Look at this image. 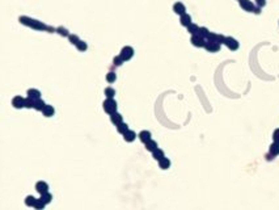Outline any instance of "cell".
Listing matches in <instances>:
<instances>
[{
  "label": "cell",
  "mask_w": 279,
  "mask_h": 210,
  "mask_svg": "<svg viewBox=\"0 0 279 210\" xmlns=\"http://www.w3.org/2000/svg\"><path fill=\"white\" fill-rule=\"evenodd\" d=\"M34 104H35V100L32 99V97L28 96V99H25V106L26 108H34Z\"/></svg>",
  "instance_id": "obj_31"
},
{
  "label": "cell",
  "mask_w": 279,
  "mask_h": 210,
  "mask_svg": "<svg viewBox=\"0 0 279 210\" xmlns=\"http://www.w3.org/2000/svg\"><path fill=\"white\" fill-rule=\"evenodd\" d=\"M106 80H108V83H114L117 80V75L114 72H108L106 74Z\"/></svg>",
  "instance_id": "obj_32"
},
{
  "label": "cell",
  "mask_w": 279,
  "mask_h": 210,
  "mask_svg": "<svg viewBox=\"0 0 279 210\" xmlns=\"http://www.w3.org/2000/svg\"><path fill=\"white\" fill-rule=\"evenodd\" d=\"M192 44L193 46H195V48H204V45H206V38H203L202 36H199V34H194L192 36Z\"/></svg>",
  "instance_id": "obj_5"
},
{
  "label": "cell",
  "mask_w": 279,
  "mask_h": 210,
  "mask_svg": "<svg viewBox=\"0 0 279 210\" xmlns=\"http://www.w3.org/2000/svg\"><path fill=\"white\" fill-rule=\"evenodd\" d=\"M76 48H77V50L79 51H85L87 49H88V45H87V42L85 41H79L77 44H76Z\"/></svg>",
  "instance_id": "obj_28"
},
{
  "label": "cell",
  "mask_w": 279,
  "mask_h": 210,
  "mask_svg": "<svg viewBox=\"0 0 279 210\" xmlns=\"http://www.w3.org/2000/svg\"><path fill=\"white\" fill-rule=\"evenodd\" d=\"M28 96L32 97V99H34V100H37V99H39V97H41V92L38 90H34V88H30V90H28Z\"/></svg>",
  "instance_id": "obj_18"
},
{
  "label": "cell",
  "mask_w": 279,
  "mask_h": 210,
  "mask_svg": "<svg viewBox=\"0 0 279 210\" xmlns=\"http://www.w3.org/2000/svg\"><path fill=\"white\" fill-rule=\"evenodd\" d=\"M204 49H206L208 53H216V51L220 50V44L214 41H206V45H204Z\"/></svg>",
  "instance_id": "obj_7"
},
{
  "label": "cell",
  "mask_w": 279,
  "mask_h": 210,
  "mask_svg": "<svg viewBox=\"0 0 279 210\" xmlns=\"http://www.w3.org/2000/svg\"><path fill=\"white\" fill-rule=\"evenodd\" d=\"M110 121L113 122L115 126H117L118 124L122 122V116H121L119 113H117V112H114L113 114H110Z\"/></svg>",
  "instance_id": "obj_17"
},
{
  "label": "cell",
  "mask_w": 279,
  "mask_h": 210,
  "mask_svg": "<svg viewBox=\"0 0 279 210\" xmlns=\"http://www.w3.org/2000/svg\"><path fill=\"white\" fill-rule=\"evenodd\" d=\"M224 45L228 48L229 50L232 51H235L240 48V44H239V41H237L236 38H233V37H225V41H224Z\"/></svg>",
  "instance_id": "obj_4"
},
{
  "label": "cell",
  "mask_w": 279,
  "mask_h": 210,
  "mask_svg": "<svg viewBox=\"0 0 279 210\" xmlns=\"http://www.w3.org/2000/svg\"><path fill=\"white\" fill-rule=\"evenodd\" d=\"M104 110L109 114H113L114 112H117V102L113 99H108L104 101Z\"/></svg>",
  "instance_id": "obj_3"
},
{
  "label": "cell",
  "mask_w": 279,
  "mask_h": 210,
  "mask_svg": "<svg viewBox=\"0 0 279 210\" xmlns=\"http://www.w3.org/2000/svg\"><path fill=\"white\" fill-rule=\"evenodd\" d=\"M45 205H46V204L42 201V200L39 198V200H37V201H35V204H34V208H35V209H38V210H42V209L45 208Z\"/></svg>",
  "instance_id": "obj_34"
},
{
  "label": "cell",
  "mask_w": 279,
  "mask_h": 210,
  "mask_svg": "<svg viewBox=\"0 0 279 210\" xmlns=\"http://www.w3.org/2000/svg\"><path fill=\"white\" fill-rule=\"evenodd\" d=\"M35 190L39 194H42L45 192H49V185H47V183H46V181H42V180L38 181V183L35 184Z\"/></svg>",
  "instance_id": "obj_11"
},
{
  "label": "cell",
  "mask_w": 279,
  "mask_h": 210,
  "mask_svg": "<svg viewBox=\"0 0 279 210\" xmlns=\"http://www.w3.org/2000/svg\"><path fill=\"white\" fill-rule=\"evenodd\" d=\"M180 22H181V25H182V26L188 28L190 24H192V16L188 15V13H185V15L180 16Z\"/></svg>",
  "instance_id": "obj_12"
},
{
  "label": "cell",
  "mask_w": 279,
  "mask_h": 210,
  "mask_svg": "<svg viewBox=\"0 0 279 210\" xmlns=\"http://www.w3.org/2000/svg\"><path fill=\"white\" fill-rule=\"evenodd\" d=\"M139 139H140L143 143H147L151 139V132H148V130H143V132H140V133H139Z\"/></svg>",
  "instance_id": "obj_14"
},
{
  "label": "cell",
  "mask_w": 279,
  "mask_h": 210,
  "mask_svg": "<svg viewBox=\"0 0 279 210\" xmlns=\"http://www.w3.org/2000/svg\"><path fill=\"white\" fill-rule=\"evenodd\" d=\"M41 200H42V201H43L46 205H47V204L51 202V200H53V196H51L49 192H45V193L41 194Z\"/></svg>",
  "instance_id": "obj_24"
},
{
  "label": "cell",
  "mask_w": 279,
  "mask_h": 210,
  "mask_svg": "<svg viewBox=\"0 0 279 210\" xmlns=\"http://www.w3.org/2000/svg\"><path fill=\"white\" fill-rule=\"evenodd\" d=\"M115 95V91L113 90L111 87H108V88H105V96L108 97V99H113Z\"/></svg>",
  "instance_id": "obj_30"
},
{
  "label": "cell",
  "mask_w": 279,
  "mask_h": 210,
  "mask_svg": "<svg viewBox=\"0 0 279 210\" xmlns=\"http://www.w3.org/2000/svg\"><path fill=\"white\" fill-rule=\"evenodd\" d=\"M255 3H257V6L261 7V8L266 6V0H255Z\"/></svg>",
  "instance_id": "obj_37"
},
{
  "label": "cell",
  "mask_w": 279,
  "mask_h": 210,
  "mask_svg": "<svg viewBox=\"0 0 279 210\" xmlns=\"http://www.w3.org/2000/svg\"><path fill=\"white\" fill-rule=\"evenodd\" d=\"M269 152H270L271 156L279 155V142H273L270 148H269Z\"/></svg>",
  "instance_id": "obj_15"
},
{
  "label": "cell",
  "mask_w": 279,
  "mask_h": 210,
  "mask_svg": "<svg viewBox=\"0 0 279 210\" xmlns=\"http://www.w3.org/2000/svg\"><path fill=\"white\" fill-rule=\"evenodd\" d=\"M37 200L33 197V196H26V198H25V205L26 206H34V204H35Z\"/></svg>",
  "instance_id": "obj_27"
},
{
  "label": "cell",
  "mask_w": 279,
  "mask_h": 210,
  "mask_svg": "<svg viewBox=\"0 0 279 210\" xmlns=\"http://www.w3.org/2000/svg\"><path fill=\"white\" fill-rule=\"evenodd\" d=\"M117 130H118V133H121V134H125L128 130V126H127V124H123V122H121V124H118L117 125Z\"/></svg>",
  "instance_id": "obj_26"
},
{
  "label": "cell",
  "mask_w": 279,
  "mask_h": 210,
  "mask_svg": "<svg viewBox=\"0 0 279 210\" xmlns=\"http://www.w3.org/2000/svg\"><path fill=\"white\" fill-rule=\"evenodd\" d=\"M173 11L176 15H178V16H182L186 13V7H185V4L184 3H181V2H177V3H174L173 4Z\"/></svg>",
  "instance_id": "obj_8"
},
{
  "label": "cell",
  "mask_w": 279,
  "mask_h": 210,
  "mask_svg": "<svg viewBox=\"0 0 279 210\" xmlns=\"http://www.w3.org/2000/svg\"><path fill=\"white\" fill-rule=\"evenodd\" d=\"M159 166H160L161 170H168V168L170 167V160L168 159V158L164 156L161 160H159Z\"/></svg>",
  "instance_id": "obj_19"
},
{
  "label": "cell",
  "mask_w": 279,
  "mask_h": 210,
  "mask_svg": "<svg viewBox=\"0 0 279 210\" xmlns=\"http://www.w3.org/2000/svg\"><path fill=\"white\" fill-rule=\"evenodd\" d=\"M68 40H69V42H71L72 45H76L77 42L80 41V38H79L76 34H69V36H68Z\"/></svg>",
  "instance_id": "obj_33"
},
{
  "label": "cell",
  "mask_w": 279,
  "mask_h": 210,
  "mask_svg": "<svg viewBox=\"0 0 279 210\" xmlns=\"http://www.w3.org/2000/svg\"><path fill=\"white\" fill-rule=\"evenodd\" d=\"M237 2L240 3L241 8L246 12H252V13H255V15H259V13H261V7L254 6L250 0H237Z\"/></svg>",
  "instance_id": "obj_2"
},
{
  "label": "cell",
  "mask_w": 279,
  "mask_h": 210,
  "mask_svg": "<svg viewBox=\"0 0 279 210\" xmlns=\"http://www.w3.org/2000/svg\"><path fill=\"white\" fill-rule=\"evenodd\" d=\"M188 32H189V33L192 34V36L198 34V33H199V26H198L197 24H193V22H192V24L188 26Z\"/></svg>",
  "instance_id": "obj_22"
},
{
  "label": "cell",
  "mask_w": 279,
  "mask_h": 210,
  "mask_svg": "<svg viewBox=\"0 0 279 210\" xmlns=\"http://www.w3.org/2000/svg\"><path fill=\"white\" fill-rule=\"evenodd\" d=\"M42 113L45 117H53L54 113H55V109L53 105H45V108L42 109Z\"/></svg>",
  "instance_id": "obj_13"
},
{
  "label": "cell",
  "mask_w": 279,
  "mask_h": 210,
  "mask_svg": "<svg viewBox=\"0 0 279 210\" xmlns=\"http://www.w3.org/2000/svg\"><path fill=\"white\" fill-rule=\"evenodd\" d=\"M18 21H20L22 25L33 28V29H35V30H45V32H49V33H57V28L46 25V24H43L42 21L34 20V18H30L28 16H20V17H18Z\"/></svg>",
  "instance_id": "obj_1"
},
{
  "label": "cell",
  "mask_w": 279,
  "mask_h": 210,
  "mask_svg": "<svg viewBox=\"0 0 279 210\" xmlns=\"http://www.w3.org/2000/svg\"><path fill=\"white\" fill-rule=\"evenodd\" d=\"M135 138H136V134H135V132H132V130H127V132L123 134V139L126 142H132Z\"/></svg>",
  "instance_id": "obj_16"
},
{
  "label": "cell",
  "mask_w": 279,
  "mask_h": 210,
  "mask_svg": "<svg viewBox=\"0 0 279 210\" xmlns=\"http://www.w3.org/2000/svg\"><path fill=\"white\" fill-rule=\"evenodd\" d=\"M12 105L15 106L16 109L24 108V106H25V99H24V97H21V96H15V97H13V100H12Z\"/></svg>",
  "instance_id": "obj_10"
},
{
  "label": "cell",
  "mask_w": 279,
  "mask_h": 210,
  "mask_svg": "<svg viewBox=\"0 0 279 210\" xmlns=\"http://www.w3.org/2000/svg\"><path fill=\"white\" fill-rule=\"evenodd\" d=\"M210 33H211V32L208 30L206 26H201V28H199V33H198V34H199V36H202L203 38H206V40H207V37H208V34H210Z\"/></svg>",
  "instance_id": "obj_25"
},
{
  "label": "cell",
  "mask_w": 279,
  "mask_h": 210,
  "mask_svg": "<svg viewBox=\"0 0 279 210\" xmlns=\"http://www.w3.org/2000/svg\"><path fill=\"white\" fill-rule=\"evenodd\" d=\"M45 105H46V104H45L42 100H41V99H37V100H35V104H34V109L42 112V109L45 108Z\"/></svg>",
  "instance_id": "obj_29"
},
{
  "label": "cell",
  "mask_w": 279,
  "mask_h": 210,
  "mask_svg": "<svg viewBox=\"0 0 279 210\" xmlns=\"http://www.w3.org/2000/svg\"><path fill=\"white\" fill-rule=\"evenodd\" d=\"M152 155H153V159H155V160H161L162 158L165 156V154H164L162 150H160V148H156V150L152 152Z\"/></svg>",
  "instance_id": "obj_21"
},
{
  "label": "cell",
  "mask_w": 279,
  "mask_h": 210,
  "mask_svg": "<svg viewBox=\"0 0 279 210\" xmlns=\"http://www.w3.org/2000/svg\"><path fill=\"white\" fill-rule=\"evenodd\" d=\"M146 144V148L148 151H151V152H153L156 150V148H159L157 147V142H155V141H152V139H150V141H148L147 143H144Z\"/></svg>",
  "instance_id": "obj_20"
},
{
  "label": "cell",
  "mask_w": 279,
  "mask_h": 210,
  "mask_svg": "<svg viewBox=\"0 0 279 210\" xmlns=\"http://www.w3.org/2000/svg\"><path fill=\"white\" fill-rule=\"evenodd\" d=\"M273 139L274 142H279V129H275L273 133Z\"/></svg>",
  "instance_id": "obj_36"
},
{
  "label": "cell",
  "mask_w": 279,
  "mask_h": 210,
  "mask_svg": "<svg viewBox=\"0 0 279 210\" xmlns=\"http://www.w3.org/2000/svg\"><path fill=\"white\" fill-rule=\"evenodd\" d=\"M207 40L208 41H214V42H218V44H224V41H225V36H223V34H216V33H210L207 37Z\"/></svg>",
  "instance_id": "obj_9"
},
{
  "label": "cell",
  "mask_w": 279,
  "mask_h": 210,
  "mask_svg": "<svg viewBox=\"0 0 279 210\" xmlns=\"http://www.w3.org/2000/svg\"><path fill=\"white\" fill-rule=\"evenodd\" d=\"M57 33L59 34V36H62V37H68L69 34V32H68V29L67 28H63V26H58L57 28Z\"/></svg>",
  "instance_id": "obj_23"
},
{
  "label": "cell",
  "mask_w": 279,
  "mask_h": 210,
  "mask_svg": "<svg viewBox=\"0 0 279 210\" xmlns=\"http://www.w3.org/2000/svg\"><path fill=\"white\" fill-rule=\"evenodd\" d=\"M121 57H122L123 60H128V59H131L134 57V49L131 48V46H125V48L121 50Z\"/></svg>",
  "instance_id": "obj_6"
},
{
  "label": "cell",
  "mask_w": 279,
  "mask_h": 210,
  "mask_svg": "<svg viewBox=\"0 0 279 210\" xmlns=\"http://www.w3.org/2000/svg\"><path fill=\"white\" fill-rule=\"evenodd\" d=\"M125 62V60L122 59V57H121V55H119V57H115L114 59H113V63H114V66H121V64H122Z\"/></svg>",
  "instance_id": "obj_35"
}]
</instances>
